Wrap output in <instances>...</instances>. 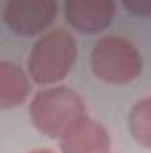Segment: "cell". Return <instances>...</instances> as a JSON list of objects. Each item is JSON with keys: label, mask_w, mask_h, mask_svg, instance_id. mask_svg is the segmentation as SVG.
<instances>
[{"label": "cell", "mask_w": 151, "mask_h": 153, "mask_svg": "<svg viewBox=\"0 0 151 153\" xmlns=\"http://www.w3.org/2000/svg\"><path fill=\"white\" fill-rule=\"evenodd\" d=\"M29 112L38 132L52 139H61L78 119L87 116V107L76 91L57 85L39 91L30 102Z\"/></svg>", "instance_id": "6da1fadb"}, {"label": "cell", "mask_w": 151, "mask_h": 153, "mask_svg": "<svg viewBox=\"0 0 151 153\" xmlns=\"http://www.w3.org/2000/svg\"><path fill=\"white\" fill-rule=\"evenodd\" d=\"M76 39L66 29H53L32 46L27 68L39 85H50L66 78L76 61Z\"/></svg>", "instance_id": "7a4b0ae2"}, {"label": "cell", "mask_w": 151, "mask_h": 153, "mask_svg": "<svg viewBox=\"0 0 151 153\" xmlns=\"http://www.w3.org/2000/svg\"><path fill=\"white\" fill-rule=\"evenodd\" d=\"M91 68L100 80L123 85L142 73L144 61L133 43L117 36H105L96 41L91 52Z\"/></svg>", "instance_id": "3957f363"}, {"label": "cell", "mask_w": 151, "mask_h": 153, "mask_svg": "<svg viewBox=\"0 0 151 153\" xmlns=\"http://www.w3.org/2000/svg\"><path fill=\"white\" fill-rule=\"evenodd\" d=\"M57 16V0H5L2 20L5 27L23 38L44 32Z\"/></svg>", "instance_id": "277c9868"}, {"label": "cell", "mask_w": 151, "mask_h": 153, "mask_svg": "<svg viewBox=\"0 0 151 153\" xmlns=\"http://www.w3.org/2000/svg\"><path fill=\"white\" fill-rule=\"evenodd\" d=\"M66 22L78 32H103L115 16V0H66Z\"/></svg>", "instance_id": "5b68a950"}, {"label": "cell", "mask_w": 151, "mask_h": 153, "mask_svg": "<svg viewBox=\"0 0 151 153\" xmlns=\"http://www.w3.org/2000/svg\"><path fill=\"white\" fill-rule=\"evenodd\" d=\"M62 153H107L110 150V135L107 128L84 116L59 139Z\"/></svg>", "instance_id": "8992f818"}, {"label": "cell", "mask_w": 151, "mask_h": 153, "mask_svg": "<svg viewBox=\"0 0 151 153\" xmlns=\"http://www.w3.org/2000/svg\"><path fill=\"white\" fill-rule=\"evenodd\" d=\"M30 94V82L27 73L9 62H0V107L2 109H13L21 105Z\"/></svg>", "instance_id": "52a82bcc"}, {"label": "cell", "mask_w": 151, "mask_h": 153, "mask_svg": "<svg viewBox=\"0 0 151 153\" xmlns=\"http://www.w3.org/2000/svg\"><path fill=\"white\" fill-rule=\"evenodd\" d=\"M128 128L141 146L151 150V96L133 103L128 114Z\"/></svg>", "instance_id": "ba28073f"}, {"label": "cell", "mask_w": 151, "mask_h": 153, "mask_svg": "<svg viewBox=\"0 0 151 153\" xmlns=\"http://www.w3.org/2000/svg\"><path fill=\"white\" fill-rule=\"evenodd\" d=\"M121 2L124 9L133 16H141V18L151 16V0H121Z\"/></svg>", "instance_id": "9c48e42d"}, {"label": "cell", "mask_w": 151, "mask_h": 153, "mask_svg": "<svg viewBox=\"0 0 151 153\" xmlns=\"http://www.w3.org/2000/svg\"><path fill=\"white\" fill-rule=\"evenodd\" d=\"M29 153H53V152H50V150H32Z\"/></svg>", "instance_id": "30bf717a"}, {"label": "cell", "mask_w": 151, "mask_h": 153, "mask_svg": "<svg viewBox=\"0 0 151 153\" xmlns=\"http://www.w3.org/2000/svg\"><path fill=\"white\" fill-rule=\"evenodd\" d=\"M107 153H109V152H107Z\"/></svg>", "instance_id": "8fae6325"}]
</instances>
